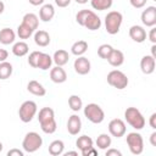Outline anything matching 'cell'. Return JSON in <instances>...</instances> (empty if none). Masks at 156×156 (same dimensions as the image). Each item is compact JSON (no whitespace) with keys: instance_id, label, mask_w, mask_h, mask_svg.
Instances as JSON below:
<instances>
[{"instance_id":"1","label":"cell","mask_w":156,"mask_h":156,"mask_svg":"<svg viewBox=\"0 0 156 156\" xmlns=\"http://www.w3.org/2000/svg\"><path fill=\"white\" fill-rule=\"evenodd\" d=\"M38 121L44 133L52 134L56 132L57 123L55 121V112L51 107H43L38 113Z\"/></svg>"},{"instance_id":"2","label":"cell","mask_w":156,"mask_h":156,"mask_svg":"<svg viewBox=\"0 0 156 156\" xmlns=\"http://www.w3.org/2000/svg\"><path fill=\"white\" fill-rule=\"evenodd\" d=\"M123 21V16L121 12L118 11H110L106 16H105V28L106 32L111 35L117 34L119 32L121 24Z\"/></svg>"},{"instance_id":"3","label":"cell","mask_w":156,"mask_h":156,"mask_svg":"<svg viewBox=\"0 0 156 156\" xmlns=\"http://www.w3.org/2000/svg\"><path fill=\"white\" fill-rule=\"evenodd\" d=\"M124 118L127 123L136 130H140L145 127V118L136 107H128L124 111Z\"/></svg>"},{"instance_id":"4","label":"cell","mask_w":156,"mask_h":156,"mask_svg":"<svg viewBox=\"0 0 156 156\" xmlns=\"http://www.w3.org/2000/svg\"><path fill=\"white\" fill-rule=\"evenodd\" d=\"M43 145V139L37 132H29L24 135L23 141H22V147L26 152H35L37 150L40 149Z\"/></svg>"},{"instance_id":"5","label":"cell","mask_w":156,"mask_h":156,"mask_svg":"<svg viewBox=\"0 0 156 156\" xmlns=\"http://www.w3.org/2000/svg\"><path fill=\"white\" fill-rule=\"evenodd\" d=\"M84 116L87 117L88 121H90L91 123L99 124L105 119V112L104 110L98 105V104H88L84 107Z\"/></svg>"},{"instance_id":"6","label":"cell","mask_w":156,"mask_h":156,"mask_svg":"<svg viewBox=\"0 0 156 156\" xmlns=\"http://www.w3.org/2000/svg\"><path fill=\"white\" fill-rule=\"evenodd\" d=\"M37 111H38L37 104L32 100H27L21 105V107L18 110L20 119L24 123H28L34 118V116L37 115Z\"/></svg>"},{"instance_id":"7","label":"cell","mask_w":156,"mask_h":156,"mask_svg":"<svg viewBox=\"0 0 156 156\" xmlns=\"http://www.w3.org/2000/svg\"><path fill=\"white\" fill-rule=\"evenodd\" d=\"M107 83L111 87L122 90V89L127 88V85H128V78H127V76L122 71L113 69V71L108 72V74H107Z\"/></svg>"},{"instance_id":"8","label":"cell","mask_w":156,"mask_h":156,"mask_svg":"<svg viewBox=\"0 0 156 156\" xmlns=\"http://www.w3.org/2000/svg\"><path fill=\"white\" fill-rule=\"evenodd\" d=\"M127 145L130 150V152L133 155H140L144 150V140L143 136L136 133V132H132L128 133L127 135Z\"/></svg>"},{"instance_id":"9","label":"cell","mask_w":156,"mask_h":156,"mask_svg":"<svg viewBox=\"0 0 156 156\" xmlns=\"http://www.w3.org/2000/svg\"><path fill=\"white\" fill-rule=\"evenodd\" d=\"M108 132L112 136L121 138L126 134V123L119 118H115L108 123Z\"/></svg>"},{"instance_id":"10","label":"cell","mask_w":156,"mask_h":156,"mask_svg":"<svg viewBox=\"0 0 156 156\" xmlns=\"http://www.w3.org/2000/svg\"><path fill=\"white\" fill-rule=\"evenodd\" d=\"M141 22L146 27H154L156 24V7L147 6L141 12Z\"/></svg>"},{"instance_id":"11","label":"cell","mask_w":156,"mask_h":156,"mask_svg":"<svg viewBox=\"0 0 156 156\" xmlns=\"http://www.w3.org/2000/svg\"><path fill=\"white\" fill-rule=\"evenodd\" d=\"M73 67L78 74H88L90 72V61L84 56H78V58H76L74 61Z\"/></svg>"},{"instance_id":"12","label":"cell","mask_w":156,"mask_h":156,"mask_svg":"<svg viewBox=\"0 0 156 156\" xmlns=\"http://www.w3.org/2000/svg\"><path fill=\"white\" fill-rule=\"evenodd\" d=\"M155 66H156V61L155 57H152L151 55H145L140 60V69L145 74H151L155 71Z\"/></svg>"},{"instance_id":"13","label":"cell","mask_w":156,"mask_h":156,"mask_svg":"<svg viewBox=\"0 0 156 156\" xmlns=\"http://www.w3.org/2000/svg\"><path fill=\"white\" fill-rule=\"evenodd\" d=\"M82 129V121L78 115H72L69 116L67 121V130L71 135H77Z\"/></svg>"},{"instance_id":"14","label":"cell","mask_w":156,"mask_h":156,"mask_svg":"<svg viewBox=\"0 0 156 156\" xmlns=\"http://www.w3.org/2000/svg\"><path fill=\"white\" fill-rule=\"evenodd\" d=\"M129 37L132 40H134L136 43H143L146 39V30L141 26L134 24L129 28Z\"/></svg>"},{"instance_id":"15","label":"cell","mask_w":156,"mask_h":156,"mask_svg":"<svg viewBox=\"0 0 156 156\" xmlns=\"http://www.w3.org/2000/svg\"><path fill=\"white\" fill-rule=\"evenodd\" d=\"M50 79L57 84L63 83L67 79V73L62 68V66H56V67L51 68V71H50Z\"/></svg>"},{"instance_id":"16","label":"cell","mask_w":156,"mask_h":156,"mask_svg":"<svg viewBox=\"0 0 156 156\" xmlns=\"http://www.w3.org/2000/svg\"><path fill=\"white\" fill-rule=\"evenodd\" d=\"M83 27H85L89 30H96V29H99L101 27V20L94 11H91L89 13V16L87 17Z\"/></svg>"},{"instance_id":"17","label":"cell","mask_w":156,"mask_h":156,"mask_svg":"<svg viewBox=\"0 0 156 156\" xmlns=\"http://www.w3.org/2000/svg\"><path fill=\"white\" fill-rule=\"evenodd\" d=\"M55 16V9L51 4H45L39 10V18L43 22H50Z\"/></svg>"},{"instance_id":"18","label":"cell","mask_w":156,"mask_h":156,"mask_svg":"<svg viewBox=\"0 0 156 156\" xmlns=\"http://www.w3.org/2000/svg\"><path fill=\"white\" fill-rule=\"evenodd\" d=\"M107 61H108V63H110L111 66H113V67H119V66H122L123 62H124V55H123V52H122L121 50L113 49L112 52L110 54Z\"/></svg>"},{"instance_id":"19","label":"cell","mask_w":156,"mask_h":156,"mask_svg":"<svg viewBox=\"0 0 156 156\" xmlns=\"http://www.w3.org/2000/svg\"><path fill=\"white\" fill-rule=\"evenodd\" d=\"M16 39V33L11 28H2L0 30V43L4 45L12 44Z\"/></svg>"},{"instance_id":"20","label":"cell","mask_w":156,"mask_h":156,"mask_svg":"<svg viewBox=\"0 0 156 156\" xmlns=\"http://www.w3.org/2000/svg\"><path fill=\"white\" fill-rule=\"evenodd\" d=\"M27 89L30 94H33L35 96H44L46 94V90L43 87V84H40L37 80H29V83L27 85Z\"/></svg>"},{"instance_id":"21","label":"cell","mask_w":156,"mask_h":156,"mask_svg":"<svg viewBox=\"0 0 156 156\" xmlns=\"http://www.w3.org/2000/svg\"><path fill=\"white\" fill-rule=\"evenodd\" d=\"M34 41L38 46H48L50 44V35L45 30H37L34 34Z\"/></svg>"},{"instance_id":"22","label":"cell","mask_w":156,"mask_h":156,"mask_svg":"<svg viewBox=\"0 0 156 156\" xmlns=\"http://www.w3.org/2000/svg\"><path fill=\"white\" fill-rule=\"evenodd\" d=\"M22 23L26 24V26H28L30 29L35 30V29L38 28V26H39V18H38L37 15H34V13H32V12H28V13H26V15L23 16Z\"/></svg>"},{"instance_id":"23","label":"cell","mask_w":156,"mask_h":156,"mask_svg":"<svg viewBox=\"0 0 156 156\" xmlns=\"http://www.w3.org/2000/svg\"><path fill=\"white\" fill-rule=\"evenodd\" d=\"M68 60H69L68 52L63 49H60V50L55 51V54L52 56V61L56 63V66H63L68 62Z\"/></svg>"},{"instance_id":"24","label":"cell","mask_w":156,"mask_h":156,"mask_svg":"<svg viewBox=\"0 0 156 156\" xmlns=\"http://www.w3.org/2000/svg\"><path fill=\"white\" fill-rule=\"evenodd\" d=\"M28 51H29V46L24 41H17L12 46V54L17 57H22V56L27 55Z\"/></svg>"},{"instance_id":"25","label":"cell","mask_w":156,"mask_h":156,"mask_svg":"<svg viewBox=\"0 0 156 156\" xmlns=\"http://www.w3.org/2000/svg\"><path fill=\"white\" fill-rule=\"evenodd\" d=\"M51 65H52V57L49 54L41 52L40 56H39V60H38L37 68H40L43 71H46V69H49L51 67Z\"/></svg>"},{"instance_id":"26","label":"cell","mask_w":156,"mask_h":156,"mask_svg":"<svg viewBox=\"0 0 156 156\" xmlns=\"http://www.w3.org/2000/svg\"><path fill=\"white\" fill-rule=\"evenodd\" d=\"M88 50V43L85 40H78L71 46V51L76 56H82Z\"/></svg>"},{"instance_id":"27","label":"cell","mask_w":156,"mask_h":156,"mask_svg":"<svg viewBox=\"0 0 156 156\" xmlns=\"http://www.w3.org/2000/svg\"><path fill=\"white\" fill-rule=\"evenodd\" d=\"M76 145L80 150V152H83V151L93 147V139L90 136H88V135H82V136H79L77 139Z\"/></svg>"},{"instance_id":"28","label":"cell","mask_w":156,"mask_h":156,"mask_svg":"<svg viewBox=\"0 0 156 156\" xmlns=\"http://www.w3.org/2000/svg\"><path fill=\"white\" fill-rule=\"evenodd\" d=\"M65 150V144L62 140H54L50 145H49V154L52 156H58L62 155Z\"/></svg>"},{"instance_id":"29","label":"cell","mask_w":156,"mask_h":156,"mask_svg":"<svg viewBox=\"0 0 156 156\" xmlns=\"http://www.w3.org/2000/svg\"><path fill=\"white\" fill-rule=\"evenodd\" d=\"M111 143H112V140H111V136H110L108 134L102 133V134H100V135L96 138V146H98L100 150H106V149H108V147L111 146Z\"/></svg>"},{"instance_id":"30","label":"cell","mask_w":156,"mask_h":156,"mask_svg":"<svg viewBox=\"0 0 156 156\" xmlns=\"http://www.w3.org/2000/svg\"><path fill=\"white\" fill-rule=\"evenodd\" d=\"M91 7L98 11L108 10L112 6V0H90Z\"/></svg>"},{"instance_id":"31","label":"cell","mask_w":156,"mask_h":156,"mask_svg":"<svg viewBox=\"0 0 156 156\" xmlns=\"http://www.w3.org/2000/svg\"><path fill=\"white\" fill-rule=\"evenodd\" d=\"M12 65L7 61L0 62V79H7L12 74Z\"/></svg>"},{"instance_id":"32","label":"cell","mask_w":156,"mask_h":156,"mask_svg":"<svg viewBox=\"0 0 156 156\" xmlns=\"http://www.w3.org/2000/svg\"><path fill=\"white\" fill-rule=\"evenodd\" d=\"M68 106L72 111L78 112L82 107H83V101L78 95H71L68 98Z\"/></svg>"},{"instance_id":"33","label":"cell","mask_w":156,"mask_h":156,"mask_svg":"<svg viewBox=\"0 0 156 156\" xmlns=\"http://www.w3.org/2000/svg\"><path fill=\"white\" fill-rule=\"evenodd\" d=\"M33 29H30L28 26H26V24H23V23H21L20 26H18V28H17V35L21 38V39H28L32 34H33Z\"/></svg>"},{"instance_id":"34","label":"cell","mask_w":156,"mask_h":156,"mask_svg":"<svg viewBox=\"0 0 156 156\" xmlns=\"http://www.w3.org/2000/svg\"><path fill=\"white\" fill-rule=\"evenodd\" d=\"M112 50H113V48H112L111 45H108V44H102V45H100L99 49H98V55H99L101 58L107 60L108 56H110V54L112 52Z\"/></svg>"},{"instance_id":"35","label":"cell","mask_w":156,"mask_h":156,"mask_svg":"<svg viewBox=\"0 0 156 156\" xmlns=\"http://www.w3.org/2000/svg\"><path fill=\"white\" fill-rule=\"evenodd\" d=\"M90 12H91V10H80V11H78V13L76 15L77 23L80 24V26H84V22H85L87 17L89 16Z\"/></svg>"},{"instance_id":"36","label":"cell","mask_w":156,"mask_h":156,"mask_svg":"<svg viewBox=\"0 0 156 156\" xmlns=\"http://www.w3.org/2000/svg\"><path fill=\"white\" fill-rule=\"evenodd\" d=\"M41 51H32L28 56V63L29 66L37 68V65H38V60H39V56H40Z\"/></svg>"},{"instance_id":"37","label":"cell","mask_w":156,"mask_h":156,"mask_svg":"<svg viewBox=\"0 0 156 156\" xmlns=\"http://www.w3.org/2000/svg\"><path fill=\"white\" fill-rule=\"evenodd\" d=\"M146 1H147V0H129L130 5H132L133 7H135V9H141V7H144V6L146 5Z\"/></svg>"},{"instance_id":"38","label":"cell","mask_w":156,"mask_h":156,"mask_svg":"<svg viewBox=\"0 0 156 156\" xmlns=\"http://www.w3.org/2000/svg\"><path fill=\"white\" fill-rule=\"evenodd\" d=\"M24 152L21 151L20 149H11L7 151V156H23Z\"/></svg>"},{"instance_id":"39","label":"cell","mask_w":156,"mask_h":156,"mask_svg":"<svg viewBox=\"0 0 156 156\" xmlns=\"http://www.w3.org/2000/svg\"><path fill=\"white\" fill-rule=\"evenodd\" d=\"M122 152L118 151L117 149H107L106 151V156H121Z\"/></svg>"},{"instance_id":"40","label":"cell","mask_w":156,"mask_h":156,"mask_svg":"<svg viewBox=\"0 0 156 156\" xmlns=\"http://www.w3.org/2000/svg\"><path fill=\"white\" fill-rule=\"evenodd\" d=\"M55 4L58 7H67L71 4V0H55Z\"/></svg>"},{"instance_id":"41","label":"cell","mask_w":156,"mask_h":156,"mask_svg":"<svg viewBox=\"0 0 156 156\" xmlns=\"http://www.w3.org/2000/svg\"><path fill=\"white\" fill-rule=\"evenodd\" d=\"M149 39H150V41H151L152 44H156V29H155V28H152V29L150 30V33H149Z\"/></svg>"},{"instance_id":"42","label":"cell","mask_w":156,"mask_h":156,"mask_svg":"<svg viewBox=\"0 0 156 156\" xmlns=\"http://www.w3.org/2000/svg\"><path fill=\"white\" fill-rule=\"evenodd\" d=\"M82 155H83V156H89V155H94V156H95V155H98V151H96V150L94 149V146H93V147H90V149L83 151Z\"/></svg>"},{"instance_id":"43","label":"cell","mask_w":156,"mask_h":156,"mask_svg":"<svg viewBox=\"0 0 156 156\" xmlns=\"http://www.w3.org/2000/svg\"><path fill=\"white\" fill-rule=\"evenodd\" d=\"M149 124L152 129H156V113H152L150 116V121H149Z\"/></svg>"},{"instance_id":"44","label":"cell","mask_w":156,"mask_h":156,"mask_svg":"<svg viewBox=\"0 0 156 156\" xmlns=\"http://www.w3.org/2000/svg\"><path fill=\"white\" fill-rule=\"evenodd\" d=\"M7 56H9V52H7L5 49H0V62L6 61Z\"/></svg>"},{"instance_id":"45","label":"cell","mask_w":156,"mask_h":156,"mask_svg":"<svg viewBox=\"0 0 156 156\" xmlns=\"http://www.w3.org/2000/svg\"><path fill=\"white\" fill-rule=\"evenodd\" d=\"M150 143L152 146H156V132H152L150 135Z\"/></svg>"},{"instance_id":"46","label":"cell","mask_w":156,"mask_h":156,"mask_svg":"<svg viewBox=\"0 0 156 156\" xmlns=\"http://www.w3.org/2000/svg\"><path fill=\"white\" fill-rule=\"evenodd\" d=\"M28 1H29V4L33 5V6H39V5H41L45 0H28Z\"/></svg>"},{"instance_id":"47","label":"cell","mask_w":156,"mask_h":156,"mask_svg":"<svg viewBox=\"0 0 156 156\" xmlns=\"http://www.w3.org/2000/svg\"><path fill=\"white\" fill-rule=\"evenodd\" d=\"M151 56L156 58V44H152L151 46Z\"/></svg>"},{"instance_id":"48","label":"cell","mask_w":156,"mask_h":156,"mask_svg":"<svg viewBox=\"0 0 156 156\" xmlns=\"http://www.w3.org/2000/svg\"><path fill=\"white\" fill-rule=\"evenodd\" d=\"M69 155L77 156V155H78V152H77V151H68V152H66V154H65V156H69Z\"/></svg>"},{"instance_id":"49","label":"cell","mask_w":156,"mask_h":156,"mask_svg":"<svg viewBox=\"0 0 156 156\" xmlns=\"http://www.w3.org/2000/svg\"><path fill=\"white\" fill-rule=\"evenodd\" d=\"M4 10H5V5H4V2L0 0V15L4 12Z\"/></svg>"},{"instance_id":"50","label":"cell","mask_w":156,"mask_h":156,"mask_svg":"<svg viewBox=\"0 0 156 156\" xmlns=\"http://www.w3.org/2000/svg\"><path fill=\"white\" fill-rule=\"evenodd\" d=\"M78 4H87L88 2V0H76Z\"/></svg>"},{"instance_id":"51","label":"cell","mask_w":156,"mask_h":156,"mask_svg":"<svg viewBox=\"0 0 156 156\" xmlns=\"http://www.w3.org/2000/svg\"><path fill=\"white\" fill-rule=\"evenodd\" d=\"M2 147H4V146H2V143H1V141H0V152H1V151H2Z\"/></svg>"}]
</instances>
